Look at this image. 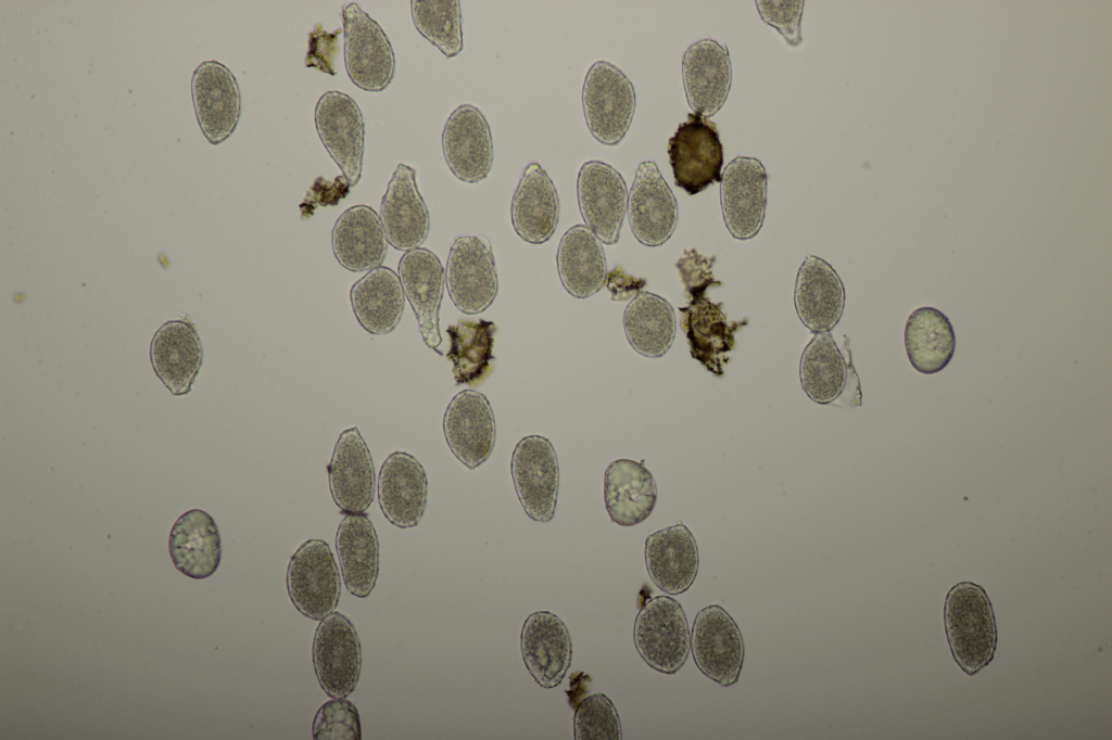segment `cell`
<instances>
[{"label": "cell", "instance_id": "ffe728a7", "mask_svg": "<svg viewBox=\"0 0 1112 740\" xmlns=\"http://www.w3.org/2000/svg\"><path fill=\"white\" fill-rule=\"evenodd\" d=\"M327 469L330 494L339 509L348 514L366 511L375 495V469L357 428L339 435Z\"/></svg>", "mask_w": 1112, "mask_h": 740}, {"label": "cell", "instance_id": "2e32d148", "mask_svg": "<svg viewBox=\"0 0 1112 740\" xmlns=\"http://www.w3.org/2000/svg\"><path fill=\"white\" fill-rule=\"evenodd\" d=\"M442 151L459 180L477 183L488 177L493 164V139L478 107L462 104L451 113L442 131Z\"/></svg>", "mask_w": 1112, "mask_h": 740}, {"label": "cell", "instance_id": "4fadbf2b", "mask_svg": "<svg viewBox=\"0 0 1112 740\" xmlns=\"http://www.w3.org/2000/svg\"><path fill=\"white\" fill-rule=\"evenodd\" d=\"M768 176L755 157L738 156L723 170L720 202L723 220L731 235L749 240L760 231L767 205Z\"/></svg>", "mask_w": 1112, "mask_h": 740}, {"label": "cell", "instance_id": "52a82bcc", "mask_svg": "<svg viewBox=\"0 0 1112 740\" xmlns=\"http://www.w3.org/2000/svg\"><path fill=\"white\" fill-rule=\"evenodd\" d=\"M667 151L674 183L694 195L721 181L723 148L717 125L690 113L668 140Z\"/></svg>", "mask_w": 1112, "mask_h": 740}, {"label": "cell", "instance_id": "7402d4cb", "mask_svg": "<svg viewBox=\"0 0 1112 740\" xmlns=\"http://www.w3.org/2000/svg\"><path fill=\"white\" fill-rule=\"evenodd\" d=\"M379 217L388 242L399 251L417 248L427 239L429 212L410 166H396L382 196Z\"/></svg>", "mask_w": 1112, "mask_h": 740}, {"label": "cell", "instance_id": "9a60e30c", "mask_svg": "<svg viewBox=\"0 0 1112 740\" xmlns=\"http://www.w3.org/2000/svg\"><path fill=\"white\" fill-rule=\"evenodd\" d=\"M628 216L633 235L646 246L662 245L675 230L678 202L653 161L637 167L628 195Z\"/></svg>", "mask_w": 1112, "mask_h": 740}, {"label": "cell", "instance_id": "7c38bea8", "mask_svg": "<svg viewBox=\"0 0 1112 740\" xmlns=\"http://www.w3.org/2000/svg\"><path fill=\"white\" fill-rule=\"evenodd\" d=\"M314 120L324 146L349 184H357L365 145V124L357 103L346 93L327 91L316 103Z\"/></svg>", "mask_w": 1112, "mask_h": 740}, {"label": "cell", "instance_id": "484cf974", "mask_svg": "<svg viewBox=\"0 0 1112 740\" xmlns=\"http://www.w3.org/2000/svg\"><path fill=\"white\" fill-rule=\"evenodd\" d=\"M794 304L800 321L813 333H827L845 307L844 284L824 259L808 255L798 269Z\"/></svg>", "mask_w": 1112, "mask_h": 740}, {"label": "cell", "instance_id": "8d00e7d4", "mask_svg": "<svg viewBox=\"0 0 1112 740\" xmlns=\"http://www.w3.org/2000/svg\"><path fill=\"white\" fill-rule=\"evenodd\" d=\"M623 330L632 348L649 358L664 356L675 336V316L664 297L641 291L627 306Z\"/></svg>", "mask_w": 1112, "mask_h": 740}, {"label": "cell", "instance_id": "8992f818", "mask_svg": "<svg viewBox=\"0 0 1112 740\" xmlns=\"http://www.w3.org/2000/svg\"><path fill=\"white\" fill-rule=\"evenodd\" d=\"M287 590L295 609L320 621L334 611L341 592L340 574L329 545L308 539L290 558Z\"/></svg>", "mask_w": 1112, "mask_h": 740}, {"label": "cell", "instance_id": "6da1fadb", "mask_svg": "<svg viewBox=\"0 0 1112 740\" xmlns=\"http://www.w3.org/2000/svg\"><path fill=\"white\" fill-rule=\"evenodd\" d=\"M715 261L716 256L706 257L691 248L684 250L675 267L688 299L679 310L691 356L716 377H722L723 367L730 361L729 353L735 347V333L747 326L748 318L729 322L723 304L707 297L710 286L722 285L712 273Z\"/></svg>", "mask_w": 1112, "mask_h": 740}, {"label": "cell", "instance_id": "d6986e66", "mask_svg": "<svg viewBox=\"0 0 1112 740\" xmlns=\"http://www.w3.org/2000/svg\"><path fill=\"white\" fill-rule=\"evenodd\" d=\"M523 663L542 688L560 685L572 659V643L565 623L549 611L531 613L520 633Z\"/></svg>", "mask_w": 1112, "mask_h": 740}, {"label": "cell", "instance_id": "5b68a950", "mask_svg": "<svg viewBox=\"0 0 1112 740\" xmlns=\"http://www.w3.org/2000/svg\"><path fill=\"white\" fill-rule=\"evenodd\" d=\"M342 22L349 78L362 90H384L395 73V56L388 36L378 22L354 2L342 9Z\"/></svg>", "mask_w": 1112, "mask_h": 740}, {"label": "cell", "instance_id": "74e56055", "mask_svg": "<svg viewBox=\"0 0 1112 740\" xmlns=\"http://www.w3.org/2000/svg\"><path fill=\"white\" fill-rule=\"evenodd\" d=\"M446 332L451 343L446 357L453 363L456 385L479 384L491 372V360L494 359V322L459 321L450 326Z\"/></svg>", "mask_w": 1112, "mask_h": 740}, {"label": "cell", "instance_id": "3957f363", "mask_svg": "<svg viewBox=\"0 0 1112 740\" xmlns=\"http://www.w3.org/2000/svg\"><path fill=\"white\" fill-rule=\"evenodd\" d=\"M636 105L634 86L607 61L589 68L582 87V106L590 133L604 145L619 144L628 132Z\"/></svg>", "mask_w": 1112, "mask_h": 740}, {"label": "cell", "instance_id": "83f0119b", "mask_svg": "<svg viewBox=\"0 0 1112 740\" xmlns=\"http://www.w3.org/2000/svg\"><path fill=\"white\" fill-rule=\"evenodd\" d=\"M559 210L557 190L549 176L538 163L528 164L511 199L516 233L532 244L548 241L556 230Z\"/></svg>", "mask_w": 1112, "mask_h": 740}, {"label": "cell", "instance_id": "277c9868", "mask_svg": "<svg viewBox=\"0 0 1112 740\" xmlns=\"http://www.w3.org/2000/svg\"><path fill=\"white\" fill-rule=\"evenodd\" d=\"M633 640L649 667L662 674H675L687 660L691 648L687 618L680 602L669 596L646 601L635 617Z\"/></svg>", "mask_w": 1112, "mask_h": 740}, {"label": "cell", "instance_id": "d590c367", "mask_svg": "<svg viewBox=\"0 0 1112 740\" xmlns=\"http://www.w3.org/2000/svg\"><path fill=\"white\" fill-rule=\"evenodd\" d=\"M856 375L851 360L847 363L830 332L816 334L801 354L800 384L817 404L827 405L837 400L850 378Z\"/></svg>", "mask_w": 1112, "mask_h": 740}, {"label": "cell", "instance_id": "836d02e7", "mask_svg": "<svg viewBox=\"0 0 1112 740\" xmlns=\"http://www.w3.org/2000/svg\"><path fill=\"white\" fill-rule=\"evenodd\" d=\"M350 299L357 321L371 334L390 333L400 322L404 309L400 278L392 269L381 266L352 285Z\"/></svg>", "mask_w": 1112, "mask_h": 740}, {"label": "cell", "instance_id": "ab89813d", "mask_svg": "<svg viewBox=\"0 0 1112 740\" xmlns=\"http://www.w3.org/2000/svg\"><path fill=\"white\" fill-rule=\"evenodd\" d=\"M576 740H621L619 714L604 693H594L582 700L573 714Z\"/></svg>", "mask_w": 1112, "mask_h": 740}, {"label": "cell", "instance_id": "d6a6232c", "mask_svg": "<svg viewBox=\"0 0 1112 740\" xmlns=\"http://www.w3.org/2000/svg\"><path fill=\"white\" fill-rule=\"evenodd\" d=\"M557 270L566 291L578 298L597 293L607 277L606 257L601 241L585 226L571 227L563 235L557 254Z\"/></svg>", "mask_w": 1112, "mask_h": 740}, {"label": "cell", "instance_id": "b9f144b4", "mask_svg": "<svg viewBox=\"0 0 1112 740\" xmlns=\"http://www.w3.org/2000/svg\"><path fill=\"white\" fill-rule=\"evenodd\" d=\"M803 0H757L756 7L762 21L774 27L793 47L801 43Z\"/></svg>", "mask_w": 1112, "mask_h": 740}, {"label": "cell", "instance_id": "9c48e42d", "mask_svg": "<svg viewBox=\"0 0 1112 740\" xmlns=\"http://www.w3.org/2000/svg\"><path fill=\"white\" fill-rule=\"evenodd\" d=\"M510 473L527 515L538 522H549L559 487L558 459L549 439L540 435L520 439L511 455Z\"/></svg>", "mask_w": 1112, "mask_h": 740}, {"label": "cell", "instance_id": "7a4b0ae2", "mask_svg": "<svg viewBox=\"0 0 1112 740\" xmlns=\"http://www.w3.org/2000/svg\"><path fill=\"white\" fill-rule=\"evenodd\" d=\"M944 622L955 661L969 676L994 659L997 627L991 602L981 585L961 582L948 591Z\"/></svg>", "mask_w": 1112, "mask_h": 740}, {"label": "cell", "instance_id": "f35d334b", "mask_svg": "<svg viewBox=\"0 0 1112 740\" xmlns=\"http://www.w3.org/2000/svg\"><path fill=\"white\" fill-rule=\"evenodd\" d=\"M410 13L418 33L447 59L462 52L464 41L459 1L413 0Z\"/></svg>", "mask_w": 1112, "mask_h": 740}, {"label": "cell", "instance_id": "44dd1931", "mask_svg": "<svg viewBox=\"0 0 1112 740\" xmlns=\"http://www.w3.org/2000/svg\"><path fill=\"white\" fill-rule=\"evenodd\" d=\"M427 495L428 480L421 463L404 451L390 454L378 476V500L386 519L399 528L417 526L425 514Z\"/></svg>", "mask_w": 1112, "mask_h": 740}, {"label": "cell", "instance_id": "ac0fdd59", "mask_svg": "<svg viewBox=\"0 0 1112 740\" xmlns=\"http://www.w3.org/2000/svg\"><path fill=\"white\" fill-rule=\"evenodd\" d=\"M443 432L454 456L468 469L481 465L495 443V420L486 397L465 390L450 401L443 418Z\"/></svg>", "mask_w": 1112, "mask_h": 740}, {"label": "cell", "instance_id": "8fae6325", "mask_svg": "<svg viewBox=\"0 0 1112 740\" xmlns=\"http://www.w3.org/2000/svg\"><path fill=\"white\" fill-rule=\"evenodd\" d=\"M445 282L454 305L465 314L485 310L497 294V275L490 242L458 237L447 257Z\"/></svg>", "mask_w": 1112, "mask_h": 740}, {"label": "cell", "instance_id": "5bb4252c", "mask_svg": "<svg viewBox=\"0 0 1112 740\" xmlns=\"http://www.w3.org/2000/svg\"><path fill=\"white\" fill-rule=\"evenodd\" d=\"M577 195L587 228L601 242L616 244L628 207L622 176L602 161H587L578 174Z\"/></svg>", "mask_w": 1112, "mask_h": 740}, {"label": "cell", "instance_id": "e0dca14e", "mask_svg": "<svg viewBox=\"0 0 1112 740\" xmlns=\"http://www.w3.org/2000/svg\"><path fill=\"white\" fill-rule=\"evenodd\" d=\"M191 91L205 138L214 145L219 144L235 131L241 114V95L235 75L217 61H205L193 72Z\"/></svg>", "mask_w": 1112, "mask_h": 740}, {"label": "cell", "instance_id": "1f68e13d", "mask_svg": "<svg viewBox=\"0 0 1112 740\" xmlns=\"http://www.w3.org/2000/svg\"><path fill=\"white\" fill-rule=\"evenodd\" d=\"M168 550L175 567L186 576L202 579L214 574L222 545L213 518L201 509L181 514L170 530Z\"/></svg>", "mask_w": 1112, "mask_h": 740}, {"label": "cell", "instance_id": "4dcf8cb0", "mask_svg": "<svg viewBox=\"0 0 1112 740\" xmlns=\"http://www.w3.org/2000/svg\"><path fill=\"white\" fill-rule=\"evenodd\" d=\"M336 549L344 585L350 594L366 598L379 575V541L364 513H349L340 522Z\"/></svg>", "mask_w": 1112, "mask_h": 740}, {"label": "cell", "instance_id": "f1b7e54d", "mask_svg": "<svg viewBox=\"0 0 1112 740\" xmlns=\"http://www.w3.org/2000/svg\"><path fill=\"white\" fill-rule=\"evenodd\" d=\"M604 500L610 520L620 526H634L645 521L657 501L653 474L631 459H617L604 474Z\"/></svg>", "mask_w": 1112, "mask_h": 740}, {"label": "cell", "instance_id": "4316f807", "mask_svg": "<svg viewBox=\"0 0 1112 740\" xmlns=\"http://www.w3.org/2000/svg\"><path fill=\"white\" fill-rule=\"evenodd\" d=\"M645 563L653 583L664 592L679 595L694 583L699 564L698 549L683 524L662 528L645 540Z\"/></svg>", "mask_w": 1112, "mask_h": 740}, {"label": "cell", "instance_id": "e575fe53", "mask_svg": "<svg viewBox=\"0 0 1112 740\" xmlns=\"http://www.w3.org/2000/svg\"><path fill=\"white\" fill-rule=\"evenodd\" d=\"M904 341L910 363L923 374L945 369L956 349L955 330L949 318L931 306L919 307L910 314Z\"/></svg>", "mask_w": 1112, "mask_h": 740}, {"label": "cell", "instance_id": "30bf717a", "mask_svg": "<svg viewBox=\"0 0 1112 740\" xmlns=\"http://www.w3.org/2000/svg\"><path fill=\"white\" fill-rule=\"evenodd\" d=\"M691 650L698 669L723 687L738 680L744 662V641L732 616L720 605L702 609L693 623Z\"/></svg>", "mask_w": 1112, "mask_h": 740}, {"label": "cell", "instance_id": "cb8c5ba5", "mask_svg": "<svg viewBox=\"0 0 1112 740\" xmlns=\"http://www.w3.org/2000/svg\"><path fill=\"white\" fill-rule=\"evenodd\" d=\"M150 359L156 377L173 395L191 391L203 362V348L188 316L162 324L151 341Z\"/></svg>", "mask_w": 1112, "mask_h": 740}, {"label": "cell", "instance_id": "60d3db41", "mask_svg": "<svg viewBox=\"0 0 1112 740\" xmlns=\"http://www.w3.org/2000/svg\"><path fill=\"white\" fill-rule=\"evenodd\" d=\"M314 740H361L362 726L356 706L345 698H333L316 712L312 725Z\"/></svg>", "mask_w": 1112, "mask_h": 740}, {"label": "cell", "instance_id": "603a6c76", "mask_svg": "<svg viewBox=\"0 0 1112 740\" xmlns=\"http://www.w3.org/2000/svg\"><path fill=\"white\" fill-rule=\"evenodd\" d=\"M682 77L688 106L706 118L724 104L731 88L732 67L726 46L703 39L691 44L682 59Z\"/></svg>", "mask_w": 1112, "mask_h": 740}, {"label": "cell", "instance_id": "ba28073f", "mask_svg": "<svg viewBox=\"0 0 1112 740\" xmlns=\"http://www.w3.org/2000/svg\"><path fill=\"white\" fill-rule=\"evenodd\" d=\"M312 660L321 689L331 698H346L356 688L362 647L352 622L340 612L320 620L313 639Z\"/></svg>", "mask_w": 1112, "mask_h": 740}, {"label": "cell", "instance_id": "f546056e", "mask_svg": "<svg viewBox=\"0 0 1112 740\" xmlns=\"http://www.w3.org/2000/svg\"><path fill=\"white\" fill-rule=\"evenodd\" d=\"M387 242L380 217L363 204L344 210L331 232L337 260L355 272L380 267L387 254Z\"/></svg>", "mask_w": 1112, "mask_h": 740}, {"label": "cell", "instance_id": "d4e9b609", "mask_svg": "<svg viewBox=\"0 0 1112 740\" xmlns=\"http://www.w3.org/2000/svg\"><path fill=\"white\" fill-rule=\"evenodd\" d=\"M399 278L417 318L424 342L442 355L438 349L442 342L439 310L445 281L441 261L427 248L407 251L399 263Z\"/></svg>", "mask_w": 1112, "mask_h": 740}]
</instances>
